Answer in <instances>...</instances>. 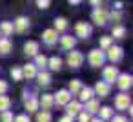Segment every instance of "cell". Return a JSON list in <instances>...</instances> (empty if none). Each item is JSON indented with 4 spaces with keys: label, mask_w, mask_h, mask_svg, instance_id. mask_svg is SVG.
<instances>
[{
    "label": "cell",
    "mask_w": 133,
    "mask_h": 122,
    "mask_svg": "<svg viewBox=\"0 0 133 122\" xmlns=\"http://www.w3.org/2000/svg\"><path fill=\"white\" fill-rule=\"evenodd\" d=\"M91 18H93V22H95L97 26H106V24H108V20H109V13L98 6V8H95V11H93Z\"/></svg>",
    "instance_id": "1"
},
{
    "label": "cell",
    "mask_w": 133,
    "mask_h": 122,
    "mask_svg": "<svg viewBox=\"0 0 133 122\" xmlns=\"http://www.w3.org/2000/svg\"><path fill=\"white\" fill-rule=\"evenodd\" d=\"M104 58H106V55H104L102 49H93V51H89V55H88V60H89V64H91L93 67H100V66L104 64Z\"/></svg>",
    "instance_id": "2"
},
{
    "label": "cell",
    "mask_w": 133,
    "mask_h": 122,
    "mask_svg": "<svg viewBox=\"0 0 133 122\" xmlns=\"http://www.w3.org/2000/svg\"><path fill=\"white\" fill-rule=\"evenodd\" d=\"M82 62H84V55L80 51H69V55H68V66L69 67L77 69L82 66Z\"/></svg>",
    "instance_id": "3"
},
{
    "label": "cell",
    "mask_w": 133,
    "mask_h": 122,
    "mask_svg": "<svg viewBox=\"0 0 133 122\" xmlns=\"http://www.w3.org/2000/svg\"><path fill=\"white\" fill-rule=\"evenodd\" d=\"M29 29V20L26 18V17H18L15 22H13V31H17V33H26Z\"/></svg>",
    "instance_id": "4"
},
{
    "label": "cell",
    "mask_w": 133,
    "mask_h": 122,
    "mask_svg": "<svg viewBox=\"0 0 133 122\" xmlns=\"http://www.w3.org/2000/svg\"><path fill=\"white\" fill-rule=\"evenodd\" d=\"M75 33H77V37H80V38H88V37L91 35V26H89L88 22H77Z\"/></svg>",
    "instance_id": "5"
},
{
    "label": "cell",
    "mask_w": 133,
    "mask_h": 122,
    "mask_svg": "<svg viewBox=\"0 0 133 122\" xmlns=\"http://www.w3.org/2000/svg\"><path fill=\"white\" fill-rule=\"evenodd\" d=\"M129 106H131V102H129V95L120 93V95L115 97V107H117V109H129Z\"/></svg>",
    "instance_id": "6"
},
{
    "label": "cell",
    "mask_w": 133,
    "mask_h": 122,
    "mask_svg": "<svg viewBox=\"0 0 133 122\" xmlns=\"http://www.w3.org/2000/svg\"><path fill=\"white\" fill-rule=\"evenodd\" d=\"M118 77V71H117V66H108L104 69V82L106 84H113Z\"/></svg>",
    "instance_id": "7"
},
{
    "label": "cell",
    "mask_w": 133,
    "mask_h": 122,
    "mask_svg": "<svg viewBox=\"0 0 133 122\" xmlns=\"http://www.w3.org/2000/svg\"><path fill=\"white\" fill-rule=\"evenodd\" d=\"M108 57H109V60L118 62V60H122L124 51H122V48H118V46H109V48H108Z\"/></svg>",
    "instance_id": "8"
},
{
    "label": "cell",
    "mask_w": 133,
    "mask_h": 122,
    "mask_svg": "<svg viewBox=\"0 0 133 122\" xmlns=\"http://www.w3.org/2000/svg\"><path fill=\"white\" fill-rule=\"evenodd\" d=\"M53 100L58 104V106H66L68 102H71V93L68 89H60L57 93V97H53Z\"/></svg>",
    "instance_id": "9"
},
{
    "label": "cell",
    "mask_w": 133,
    "mask_h": 122,
    "mask_svg": "<svg viewBox=\"0 0 133 122\" xmlns=\"http://www.w3.org/2000/svg\"><path fill=\"white\" fill-rule=\"evenodd\" d=\"M117 84H118V87H120L122 91L129 89V87H131V75H128V73L118 75V77H117Z\"/></svg>",
    "instance_id": "10"
},
{
    "label": "cell",
    "mask_w": 133,
    "mask_h": 122,
    "mask_svg": "<svg viewBox=\"0 0 133 122\" xmlns=\"http://www.w3.org/2000/svg\"><path fill=\"white\" fill-rule=\"evenodd\" d=\"M57 38H58V33H57L55 29H46V31L42 33V40H44L48 46H53V44L57 42Z\"/></svg>",
    "instance_id": "11"
},
{
    "label": "cell",
    "mask_w": 133,
    "mask_h": 122,
    "mask_svg": "<svg viewBox=\"0 0 133 122\" xmlns=\"http://www.w3.org/2000/svg\"><path fill=\"white\" fill-rule=\"evenodd\" d=\"M24 53H26L28 57H35V55H38V42H35V40L26 42V44H24Z\"/></svg>",
    "instance_id": "12"
},
{
    "label": "cell",
    "mask_w": 133,
    "mask_h": 122,
    "mask_svg": "<svg viewBox=\"0 0 133 122\" xmlns=\"http://www.w3.org/2000/svg\"><path fill=\"white\" fill-rule=\"evenodd\" d=\"M66 109H68V117H75V115H78L80 113V109H82V106H80V102H68L66 104Z\"/></svg>",
    "instance_id": "13"
},
{
    "label": "cell",
    "mask_w": 133,
    "mask_h": 122,
    "mask_svg": "<svg viewBox=\"0 0 133 122\" xmlns=\"http://www.w3.org/2000/svg\"><path fill=\"white\" fill-rule=\"evenodd\" d=\"M95 93L100 95V97H108V95H109V84H106L104 80H102V82H97V86H95Z\"/></svg>",
    "instance_id": "14"
},
{
    "label": "cell",
    "mask_w": 133,
    "mask_h": 122,
    "mask_svg": "<svg viewBox=\"0 0 133 122\" xmlns=\"http://www.w3.org/2000/svg\"><path fill=\"white\" fill-rule=\"evenodd\" d=\"M37 66L35 64H26L24 67H22V77H26V78H33L35 75H37V69H35Z\"/></svg>",
    "instance_id": "15"
},
{
    "label": "cell",
    "mask_w": 133,
    "mask_h": 122,
    "mask_svg": "<svg viewBox=\"0 0 133 122\" xmlns=\"http://www.w3.org/2000/svg\"><path fill=\"white\" fill-rule=\"evenodd\" d=\"M53 95H42V100H40V104H42V109L44 111H49V107L53 106Z\"/></svg>",
    "instance_id": "16"
},
{
    "label": "cell",
    "mask_w": 133,
    "mask_h": 122,
    "mask_svg": "<svg viewBox=\"0 0 133 122\" xmlns=\"http://www.w3.org/2000/svg\"><path fill=\"white\" fill-rule=\"evenodd\" d=\"M66 29H68V20L62 18V17L55 18V31L58 33V31H66Z\"/></svg>",
    "instance_id": "17"
},
{
    "label": "cell",
    "mask_w": 133,
    "mask_h": 122,
    "mask_svg": "<svg viewBox=\"0 0 133 122\" xmlns=\"http://www.w3.org/2000/svg\"><path fill=\"white\" fill-rule=\"evenodd\" d=\"M80 95V100H84V102H88V100H91V97H93V89L91 87H80V91H78Z\"/></svg>",
    "instance_id": "18"
},
{
    "label": "cell",
    "mask_w": 133,
    "mask_h": 122,
    "mask_svg": "<svg viewBox=\"0 0 133 122\" xmlns=\"http://www.w3.org/2000/svg\"><path fill=\"white\" fill-rule=\"evenodd\" d=\"M86 109H88L86 113H89V115H91V113H97V111L100 109V104H98V100H93V98H91V100H88V106H86Z\"/></svg>",
    "instance_id": "19"
},
{
    "label": "cell",
    "mask_w": 133,
    "mask_h": 122,
    "mask_svg": "<svg viewBox=\"0 0 133 122\" xmlns=\"http://www.w3.org/2000/svg\"><path fill=\"white\" fill-rule=\"evenodd\" d=\"M0 31H2L4 37H9L13 33V22H2L0 24Z\"/></svg>",
    "instance_id": "20"
},
{
    "label": "cell",
    "mask_w": 133,
    "mask_h": 122,
    "mask_svg": "<svg viewBox=\"0 0 133 122\" xmlns=\"http://www.w3.org/2000/svg\"><path fill=\"white\" fill-rule=\"evenodd\" d=\"M60 44H62V48H64V49H71V48H75V38L66 35V37H62Z\"/></svg>",
    "instance_id": "21"
},
{
    "label": "cell",
    "mask_w": 133,
    "mask_h": 122,
    "mask_svg": "<svg viewBox=\"0 0 133 122\" xmlns=\"http://www.w3.org/2000/svg\"><path fill=\"white\" fill-rule=\"evenodd\" d=\"M48 66H49L53 71H58V69H60V66H62V60H60L58 57H51V58L48 60Z\"/></svg>",
    "instance_id": "22"
},
{
    "label": "cell",
    "mask_w": 133,
    "mask_h": 122,
    "mask_svg": "<svg viewBox=\"0 0 133 122\" xmlns=\"http://www.w3.org/2000/svg\"><path fill=\"white\" fill-rule=\"evenodd\" d=\"M11 42L8 40V38H2V40H0V53H2V55H8L9 51H11Z\"/></svg>",
    "instance_id": "23"
},
{
    "label": "cell",
    "mask_w": 133,
    "mask_h": 122,
    "mask_svg": "<svg viewBox=\"0 0 133 122\" xmlns=\"http://www.w3.org/2000/svg\"><path fill=\"white\" fill-rule=\"evenodd\" d=\"M38 84L40 86H49V82H51V77H49V73H46V71H42V73H38Z\"/></svg>",
    "instance_id": "24"
},
{
    "label": "cell",
    "mask_w": 133,
    "mask_h": 122,
    "mask_svg": "<svg viewBox=\"0 0 133 122\" xmlns=\"http://www.w3.org/2000/svg\"><path fill=\"white\" fill-rule=\"evenodd\" d=\"M9 106H11L9 97H6V95H0V111H8V109H9Z\"/></svg>",
    "instance_id": "25"
},
{
    "label": "cell",
    "mask_w": 133,
    "mask_h": 122,
    "mask_svg": "<svg viewBox=\"0 0 133 122\" xmlns=\"http://www.w3.org/2000/svg\"><path fill=\"white\" fill-rule=\"evenodd\" d=\"M113 37L115 38H124L126 37V28L124 26H115L113 28Z\"/></svg>",
    "instance_id": "26"
},
{
    "label": "cell",
    "mask_w": 133,
    "mask_h": 122,
    "mask_svg": "<svg viewBox=\"0 0 133 122\" xmlns=\"http://www.w3.org/2000/svg\"><path fill=\"white\" fill-rule=\"evenodd\" d=\"M80 87H82L80 80H71V82H69V89H68V91H69L71 95H75V93H78V91H80Z\"/></svg>",
    "instance_id": "27"
},
{
    "label": "cell",
    "mask_w": 133,
    "mask_h": 122,
    "mask_svg": "<svg viewBox=\"0 0 133 122\" xmlns=\"http://www.w3.org/2000/svg\"><path fill=\"white\" fill-rule=\"evenodd\" d=\"M26 109H28V111H31V113H35V111L38 109V100H35V98L26 100Z\"/></svg>",
    "instance_id": "28"
},
{
    "label": "cell",
    "mask_w": 133,
    "mask_h": 122,
    "mask_svg": "<svg viewBox=\"0 0 133 122\" xmlns=\"http://www.w3.org/2000/svg\"><path fill=\"white\" fill-rule=\"evenodd\" d=\"M37 122H51V113L49 111H42L37 115Z\"/></svg>",
    "instance_id": "29"
},
{
    "label": "cell",
    "mask_w": 133,
    "mask_h": 122,
    "mask_svg": "<svg viewBox=\"0 0 133 122\" xmlns=\"http://www.w3.org/2000/svg\"><path fill=\"white\" fill-rule=\"evenodd\" d=\"M35 60H37V66L38 67H46L48 66V58L44 55H35Z\"/></svg>",
    "instance_id": "30"
},
{
    "label": "cell",
    "mask_w": 133,
    "mask_h": 122,
    "mask_svg": "<svg viewBox=\"0 0 133 122\" xmlns=\"http://www.w3.org/2000/svg\"><path fill=\"white\" fill-rule=\"evenodd\" d=\"M98 111H100V118H111V117H113L111 107H100Z\"/></svg>",
    "instance_id": "31"
},
{
    "label": "cell",
    "mask_w": 133,
    "mask_h": 122,
    "mask_svg": "<svg viewBox=\"0 0 133 122\" xmlns=\"http://www.w3.org/2000/svg\"><path fill=\"white\" fill-rule=\"evenodd\" d=\"M111 46V37H100V49H108Z\"/></svg>",
    "instance_id": "32"
},
{
    "label": "cell",
    "mask_w": 133,
    "mask_h": 122,
    "mask_svg": "<svg viewBox=\"0 0 133 122\" xmlns=\"http://www.w3.org/2000/svg\"><path fill=\"white\" fill-rule=\"evenodd\" d=\"M11 77H13L15 80H22V78H24V77H22V69H20V67H13V69H11Z\"/></svg>",
    "instance_id": "33"
},
{
    "label": "cell",
    "mask_w": 133,
    "mask_h": 122,
    "mask_svg": "<svg viewBox=\"0 0 133 122\" xmlns=\"http://www.w3.org/2000/svg\"><path fill=\"white\" fill-rule=\"evenodd\" d=\"M0 122H13V115L9 111H2V117H0Z\"/></svg>",
    "instance_id": "34"
},
{
    "label": "cell",
    "mask_w": 133,
    "mask_h": 122,
    "mask_svg": "<svg viewBox=\"0 0 133 122\" xmlns=\"http://www.w3.org/2000/svg\"><path fill=\"white\" fill-rule=\"evenodd\" d=\"M49 4H51V0H37V6H38L40 9H48Z\"/></svg>",
    "instance_id": "35"
},
{
    "label": "cell",
    "mask_w": 133,
    "mask_h": 122,
    "mask_svg": "<svg viewBox=\"0 0 133 122\" xmlns=\"http://www.w3.org/2000/svg\"><path fill=\"white\" fill-rule=\"evenodd\" d=\"M78 120L80 122H89L91 117H89V113H78Z\"/></svg>",
    "instance_id": "36"
},
{
    "label": "cell",
    "mask_w": 133,
    "mask_h": 122,
    "mask_svg": "<svg viewBox=\"0 0 133 122\" xmlns=\"http://www.w3.org/2000/svg\"><path fill=\"white\" fill-rule=\"evenodd\" d=\"M8 91V82H4V80H0V95H4Z\"/></svg>",
    "instance_id": "37"
},
{
    "label": "cell",
    "mask_w": 133,
    "mask_h": 122,
    "mask_svg": "<svg viewBox=\"0 0 133 122\" xmlns=\"http://www.w3.org/2000/svg\"><path fill=\"white\" fill-rule=\"evenodd\" d=\"M15 122H29V118H28L26 115H18V117L15 118Z\"/></svg>",
    "instance_id": "38"
},
{
    "label": "cell",
    "mask_w": 133,
    "mask_h": 122,
    "mask_svg": "<svg viewBox=\"0 0 133 122\" xmlns=\"http://www.w3.org/2000/svg\"><path fill=\"white\" fill-rule=\"evenodd\" d=\"M109 17H111V18H113V20H120V18H122V15H120V13H118V11H117V13H115V11H113V13H111V15H109Z\"/></svg>",
    "instance_id": "39"
},
{
    "label": "cell",
    "mask_w": 133,
    "mask_h": 122,
    "mask_svg": "<svg viewBox=\"0 0 133 122\" xmlns=\"http://www.w3.org/2000/svg\"><path fill=\"white\" fill-rule=\"evenodd\" d=\"M58 122H73V118H71V117H68V115H66V117H62V118H60V120H58Z\"/></svg>",
    "instance_id": "40"
},
{
    "label": "cell",
    "mask_w": 133,
    "mask_h": 122,
    "mask_svg": "<svg viewBox=\"0 0 133 122\" xmlns=\"http://www.w3.org/2000/svg\"><path fill=\"white\" fill-rule=\"evenodd\" d=\"M113 122H128V120H126L124 117H115V118H113Z\"/></svg>",
    "instance_id": "41"
},
{
    "label": "cell",
    "mask_w": 133,
    "mask_h": 122,
    "mask_svg": "<svg viewBox=\"0 0 133 122\" xmlns=\"http://www.w3.org/2000/svg\"><path fill=\"white\" fill-rule=\"evenodd\" d=\"M89 2H91V4H93L95 8H98V6H100V2H102V0H89Z\"/></svg>",
    "instance_id": "42"
},
{
    "label": "cell",
    "mask_w": 133,
    "mask_h": 122,
    "mask_svg": "<svg viewBox=\"0 0 133 122\" xmlns=\"http://www.w3.org/2000/svg\"><path fill=\"white\" fill-rule=\"evenodd\" d=\"M115 9H117V11L122 9V2H115Z\"/></svg>",
    "instance_id": "43"
},
{
    "label": "cell",
    "mask_w": 133,
    "mask_h": 122,
    "mask_svg": "<svg viewBox=\"0 0 133 122\" xmlns=\"http://www.w3.org/2000/svg\"><path fill=\"white\" fill-rule=\"evenodd\" d=\"M69 4H80V0H68Z\"/></svg>",
    "instance_id": "44"
},
{
    "label": "cell",
    "mask_w": 133,
    "mask_h": 122,
    "mask_svg": "<svg viewBox=\"0 0 133 122\" xmlns=\"http://www.w3.org/2000/svg\"><path fill=\"white\" fill-rule=\"evenodd\" d=\"M89 122H102V118H93V120H89Z\"/></svg>",
    "instance_id": "45"
}]
</instances>
